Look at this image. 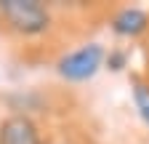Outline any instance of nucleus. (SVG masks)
Listing matches in <instances>:
<instances>
[{"label": "nucleus", "mask_w": 149, "mask_h": 144, "mask_svg": "<svg viewBox=\"0 0 149 144\" xmlns=\"http://www.w3.org/2000/svg\"><path fill=\"white\" fill-rule=\"evenodd\" d=\"M0 8H3L8 22L19 32L35 35V32H43L48 27V11L37 0H3Z\"/></svg>", "instance_id": "1"}, {"label": "nucleus", "mask_w": 149, "mask_h": 144, "mask_svg": "<svg viewBox=\"0 0 149 144\" xmlns=\"http://www.w3.org/2000/svg\"><path fill=\"white\" fill-rule=\"evenodd\" d=\"M101 59H104L101 45H85L80 51L69 53V56H64L61 64H59V72L67 80H85V78H91L93 72L99 69Z\"/></svg>", "instance_id": "2"}, {"label": "nucleus", "mask_w": 149, "mask_h": 144, "mask_svg": "<svg viewBox=\"0 0 149 144\" xmlns=\"http://www.w3.org/2000/svg\"><path fill=\"white\" fill-rule=\"evenodd\" d=\"M0 144H37V131L32 120L13 115L0 125Z\"/></svg>", "instance_id": "3"}, {"label": "nucleus", "mask_w": 149, "mask_h": 144, "mask_svg": "<svg viewBox=\"0 0 149 144\" xmlns=\"http://www.w3.org/2000/svg\"><path fill=\"white\" fill-rule=\"evenodd\" d=\"M144 27H146V13H141L136 8H125L115 19V32H120V35H139V32H144Z\"/></svg>", "instance_id": "4"}, {"label": "nucleus", "mask_w": 149, "mask_h": 144, "mask_svg": "<svg viewBox=\"0 0 149 144\" xmlns=\"http://www.w3.org/2000/svg\"><path fill=\"white\" fill-rule=\"evenodd\" d=\"M133 96H136V107H139L141 117L149 123V88H146V85H141V83H136V88H133Z\"/></svg>", "instance_id": "5"}]
</instances>
